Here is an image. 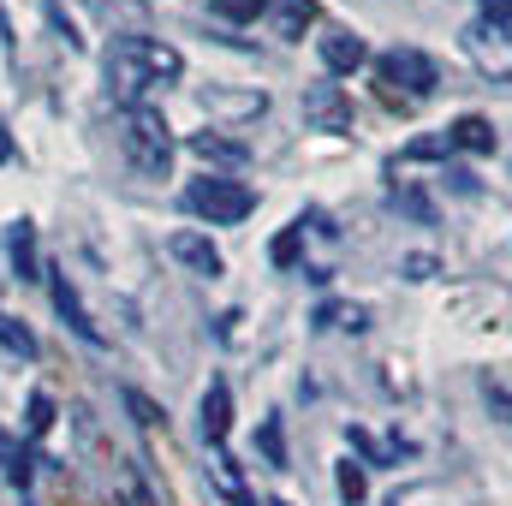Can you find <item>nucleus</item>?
<instances>
[{"instance_id": "f257e3e1", "label": "nucleus", "mask_w": 512, "mask_h": 506, "mask_svg": "<svg viewBox=\"0 0 512 506\" xmlns=\"http://www.w3.org/2000/svg\"><path fill=\"white\" fill-rule=\"evenodd\" d=\"M179 72H185V54L161 36H120L114 54H108V78L126 96V108H137L155 84H173Z\"/></svg>"}, {"instance_id": "f03ea898", "label": "nucleus", "mask_w": 512, "mask_h": 506, "mask_svg": "<svg viewBox=\"0 0 512 506\" xmlns=\"http://www.w3.org/2000/svg\"><path fill=\"white\" fill-rule=\"evenodd\" d=\"M114 137H120L126 161L143 179H167V167H173V131H167V120H161L155 108H143V102H137V108H120Z\"/></svg>"}, {"instance_id": "7ed1b4c3", "label": "nucleus", "mask_w": 512, "mask_h": 506, "mask_svg": "<svg viewBox=\"0 0 512 506\" xmlns=\"http://www.w3.org/2000/svg\"><path fill=\"white\" fill-rule=\"evenodd\" d=\"M185 209L197 215V221H209V227H233V221H245L256 209V191L251 185H239V179H197L191 191H185Z\"/></svg>"}, {"instance_id": "20e7f679", "label": "nucleus", "mask_w": 512, "mask_h": 506, "mask_svg": "<svg viewBox=\"0 0 512 506\" xmlns=\"http://www.w3.org/2000/svg\"><path fill=\"white\" fill-rule=\"evenodd\" d=\"M459 48L471 54V66L483 72V78H495V84H512V36L501 24H465L459 30Z\"/></svg>"}, {"instance_id": "39448f33", "label": "nucleus", "mask_w": 512, "mask_h": 506, "mask_svg": "<svg viewBox=\"0 0 512 506\" xmlns=\"http://www.w3.org/2000/svg\"><path fill=\"white\" fill-rule=\"evenodd\" d=\"M376 78H382V90L405 84V102H423L435 90V60L417 54V48H387L382 60H376Z\"/></svg>"}, {"instance_id": "423d86ee", "label": "nucleus", "mask_w": 512, "mask_h": 506, "mask_svg": "<svg viewBox=\"0 0 512 506\" xmlns=\"http://www.w3.org/2000/svg\"><path fill=\"white\" fill-rule=\"evenodd\" d=\"M304 126L310 131H352V96L340 84H310L304 90Z\"/></svg>"}, {"instance_id": "0eeeda50", "label": "nucleus", "mask_w": 512, "mask_h": 506, "mask_svg": "<svg viewBox=\"0 0 512 506\" xmlns=\"http://www.w3.org/2000/svg\"><path fill=\"white\" fill-rule=\"evenodd\" d=\"M48 286H54V310L66 316V328H72L78 340H90V346H102V328H96V316L84 310V298H78V286L66 280V268H54V274H48Z\"/></svg>"}, {"instance_id": "6e6552de", "label": "nucleus", "mask_w": 512, "mask_h": 506, "mask_svg": "<svg viewBox=\"0 0 512 506\" xmlns=\"http://www.w3.org/2000/svg\"><path fill=\"white\" fill-rule=\"evenodd\" d=\"M316 48H322V66H328L334 78H346V72H358V66L370 60L364 36H352V30H328V36H322Z\"/></svg>"}, {"instance_id": "1a4fd4ad", "label": "nucleus", "mask_w": 512, "mask_h": 506, "mask_svg": "<svg viewBox=\"0 0 512 506\" xmlns=\"http://www.w3.org/2000/svg\"><path fill=\"white\" fill-rule=\"evenodd\" d=\"M227 429H233V387L227 381H209V393H203V441L221 447Z\"/></svg>"}, {"instance_id": "9d476101", "label": "nucleus", "mask_w": 512, "mask_h": 506, "mask_svg": "<svg viewBox=\"0 0 512 506\" xmlns=\"http://www.w3.org/2000/svg\"><path fill=\"white\" fill-rule=\"evenodd\" d=\"M6 256H12V274L18 280H42V256H36V227L30 221H12L6 227Z\"/></svg>"}, {"instance_id": "9b49d317", "label": "nucleus", "mask_w": 512, "mask_h": 506, "mask_svg": "<svg viewBox=\"0 0 512 506\" xmlns=\"http://www.w3.org/2000/svg\"><path fill=\"white\" fill-rule=\"evenodd\" d=\"M167 251L179 256V262H185L191 274H209V280L221 274V251H215V245H209L203 233H173V239H167Z\"/></svg>"}, {"instance_id": "f8f14e48", "label": "nucleus", "mask_w": 512, "mask_h": 506, "mask_svg": "<svg viewBox=\"0 0 512 506\" xmlns=\"http://www.w3.org/2000/svg\"><path fill=\"white\" fill-rule=\"evenodd\" d=\"M191 149H197L203 161H215V167H245V161H251V149H245L239 137H221V131H191Z\"/></svg>"}, {"instance_id": "ddd939ff", "label": "nucleus", "mask_w": 512, "mask_h": 506, "mask_svg": "<svg viewBox=\"0 0 512 506\" xmlns=\"http://www.w3.org/2000/svg\"><path fill=\"white\" fill-rule=\"evenodd\" d=\"M102 24H114V36H149L143 30V0H84Z\"/></svg>"}, {"instance_id": "4468645a", "label": "nucleus", "mask_w": 512, "mask_h": 506, "mask_svg": "<svg viewBox=\"0 0 512 506\" xmlns=\"http://www.w3.org/2000/svg\"><path fill=\"white\" fill-rule=\"evenodd\" d=\"M447 143L465 149V155H495V126H489L483 114H465V120L447 126Z\"/></svg>"}, {"instance_id": "2eb2a0df", "label": "nucleus", "mask_w": 512, "mask_h": 506, "mask_svg": "<svg viewBox=\"0 0 512 506\" xmlns=\"http://www.w3.org/2000/svg\"><path fill=\"white\" fill-rule=\"evenodd\" d=\"M268 18H274V36H304L316 24V0H268Z\"/></svg>"}, {"instance_id": "dca6fc26", "label": "nucleus", "mask_w": 512, "mask_h": 506, "mask_svg": "<svg viewBox=\"0 0 512 506\" xmlns=\"http://www.w3.org/2000/svg\"><path fill=\"white\" fill-rule=\"evenodd\" d=\"M0 346H6V352H12V358H24V364H30V358H36V352H42V346H36V334H30V328H24V322H12V316H6V310H0Z\"/></svg>"}, {"instance_id": "f3484780", "label": "nucleus", "mask_w": 512, "mask_h": 506, "mask_svg": "<svg viewBox=\"0 0 512 506\" xmlns=\"http://www.w3.org/2000/svg\"><path fill=\"white\" fill-rule=\"evenodd\" d=\"M393 209H399V215H411L417 227H429V221H435V203H429L417 185H393Z\"/></svg>"}, {"instance_id": "a211bd4d", "label": "nucleus", "mask_w": 512, "mask_h": 506, "mask_svg": "<svg viewBox=\"0 0 512 506\" xmlns=\"http://www.w3.org/2000/svg\"><path fill=\"white\" fill-rule=\"evenodd\" d=\"M209 477H215V489L227 495V501H239V506H251V489L239 483V471H233V459L227 453H215V465H209Z\"/></svg>"}, {"instance_id": "6ab92c4d", "label": "nucleus", "mask_w": 512, "mask_h": 506, "mask_svg": "<svg viewBox=\"0 0 512 506\" xmlns=\"http://www.w3.org/2000/svg\"><path fill=\"white\" fill-rule=\"evenodd\" d=\"M316 322H322V328H352V334H358V328H370L364 304H322V310H316Z\"/></svg>"}, {"instance_id": "aec40b11", "label": "nucleus", "mask_w": 512, "mask_h": 506, "mask_svg": "<svg viewBox=\"0 0 512 506\" xmlns=\"http://www.w3.org/2000/svg\"><path fill=\"white\" fill-rule=\"evenodd\" d=\"M298 251H304V221H292V227H286V233L268 245V256H274L280 268H292V262H298Z\"/></svg>"}, {"instance_id": "412c9836", "label": "nucleus", "mask_w": 512, "mask_h": 506, "mask_svg": "<svg viewBox=\"0 0 512 506\" xmlns=\"http://www.w3.org/2000/svg\"><path fill=\"white\" fill-rule=\"evenodd\" d=\"M447 149H453V143H447V131H441V137H411V143L399 149V161H441Z\"/></svg>"}, {"instance_id": "4be33fe9", "label": "nucleus", "mask_w": 512, "mask_h": 506, "mask_svg": "<svg viewBox=\"0 0 512 506\" xmlns=\"http://www.w3.org/2000/svg\"><path fill=\"white\" fill-rule=\"evenodd\" d=\"M209 6H215L227 24H251L256 12H268V0H209Z\"/></svg>"}, {"instance_id": "5701e85b", "label": "nucleus", "mask_w": 512, "mask_h": 506, "mask_svg": "<svg viewBox=\"0 0 512 506\" xmlns=\"http://www.w3.org/2000/svg\"><path fill=\"white\" fill-rule=\"evenodd\" d=\"M346 441H352V447H358L370 465H382V459H399L393 447H376V435H370V429H346Z\"/></svg>"}, {"instance_id": "b1692460", "label": "nucleus", "mask_w": 512, "mask_h": 506, "mask_svg": "<svg viewBox=\"0 0 512 506\" xmlns=\"http://www.w3.org/2000/svg\"><path fill=\"white\" fill-rule=\"evenodd\" d=\"M24 423H30V435H48V423H54V399H48V393H36Z\"/></svg>"}, {"instance_id": "393cba45", "label": "nucleus", "mask_w": 512, "mask_h": 506, "mask_svg": "<svg viewBox=\"0 0 512 506\" xmlns=\"http://www.w3.org/2000/svg\"><path fill=\"white\" fill-rule=\"evenodd\" d=\"M340 495H346L352 506L370 495V483H364V471H358V465H340Z\"/></svg>"}, {"instance_id": "a878e982", "label": "nucleus", "mask_w": 512, "mask_h": 506, "mask_svg": "<svg viewBox=\"0 0 512 506\" xmlns=\"http://www.w3.org/2000/svg\"><path fill=\"white\" fill-rule=\"evenodd\" d=\"M483 399L495 405V417H507V423H512V387H507V381L489 376V381H483Z\"/></svg>"}, {"instance_id": "bb28decb", "label": "nucleus", "mask_w": 512, "mask_h": 506, "mask_svg": "<svg viewBox=\"0 0 512 506\" xmlns=\"http://www.w3.org/2000/svg\"><path fill=\"white\" fill-rule=\"evenodd\" d=\"M399 274H405V280H429V274H435V256H423V251L399 256Z\"/></svg>"}, {"instance_id": "cd10ccee", "label": "nucleus", "mask_w": 512, "mask_h": 506, "mask_svg": "<svg viewBox=\"0 0 512 506\" xmlns=\"http://www.w3.org/2000/svg\"><path fill=\"white\" fill-rule=\"evenodd\" d=\"M262 453H268V465H286V447H280V423L274 417L262 423Z\"/></svg>"}, {"instance_id": "c85d7f7f", "label": "nucleus", "mask_w": 512, "mask_h": 506, "mask_svg": "<svg viewBox=\"0 0 512 506\" xmlns=\"http://www.w3.org/2000/svg\"><path fill=\"white\" fill-rule=\"evenodd\" d=\"M126 405H131V417H137L143 429H155V423H161V411H155V405H149L143 393H126Z\"/></svg>"}, {"instance_id": "c756f323", "label": "nucleus", "mask_w": 512, "mask_h": 506, "mask_svg": "<svg viewBox=\"0 0 512 506\" xmlns=\"http://www.w3.org/2000/svg\"><path fill=\"white\" fill-rule=\"evenodd\" d=\"M477 6H483L489 24H512V0H477Z\"/></svg>"}, {"instance_id": "7c9ffc66", "label": "nucleus", "mask_w": 512, "mask_h": 506, "mask_svg": "<svg viewBox=\"0 0 512 506\" xmlns=\"http://www.w3.org/2000/svg\"><path fill=\"white\" fill-rule=\"evenodd\" d=\"M6 477H12V483H18V489H24V483H30V453H24V447H18V453H12V465H6Z\"/></svg>"}, {"instance_id": "2f4dec72", "label": "nucleus", "mask_w": 512, "mask_h": 506, "mask_svg": "<svg viewBox=\"0 0 512 506\" xmlns=\"http://www.w3.org/2000/svg\"><path fill=\"white\" fill-rule=\"evenodd\" d=\"M12 453H18V441H12V435H6V429H0V471H6V465H12Z\"/></svg>"}, {"instance_id": "473e14b6", "label": "nucleus", "mask_w": 512, "mask_h": 506, "mask_svg": "<svg viewBox=\"0 0 512 506\" xmlns=\"http://www.w3.org/2000/svg\"><path fill=\"white\" fill-rule=\"evenodd\" d=\"M12 161V131H6V120H0V167Z\"/></svg>"}, {"instance_id": "72a5a7b5", "label": "nucleus", "mask_w": 512, "mask_h": 506, "mask_svg": "<svg viewBox=\"0 0 512 506\" xmlns=\"http://www.w3.org/2000/svg\"><path fill=\"white\" fill-rule=\"evenodd\" d=\"M126 506H149V495L143 489H126Z\"/></svg>"}]
</instances>
